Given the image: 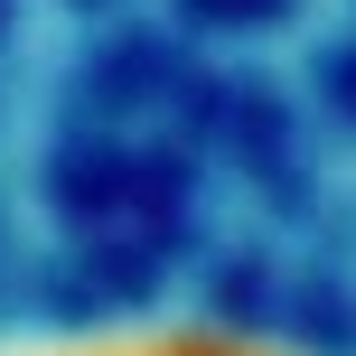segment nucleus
I'll return each mask as SVG.
<instances>
[{
	"mask_svg": "<svg viewBox=\"0 0 356 356\" xmlns=\"http://www.w3.org/2000/svg\"><path fill=\"white\" fill-rule=\"evenodd\" d=\"M347 94H356V66H347Z\"/></svg>",
	"mask_w": 356,
	"mask_h": 356,
	"instance_id": "1",
	"label": "nucleus"
}]
</instances>
